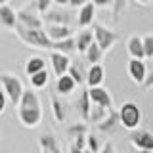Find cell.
<instances>
[{
	"instance_id": "6da1fadb",
	"label": "cell",
	"mask_w": 153,
	"mask_h": 153,
	"mask_svg": "<svg viewBox=\"0 0 153 153\" xmlns=\"http://www.w3.org/2000/svg\"><path fill=\"white\" fill-rule=\"evenodd\" d=\"M17 111V119L25 128H36L42 121V105H40V98L35 92V88H27L23 92L19 103L16 105Z\"/></svg>"
},
{
	"instance_id": "7a4b0ae2",
	"label": "cell",
	"mask_w": 153,
	"mask_h": 153,
	"mask_svg": "<svg viewBox=\"0 0 153 153\" xmlns=\"http://www.w3.org/2000/svg\"><path fill=\"white\" fill-rule=\"evenodd\" d=\"M16 33L19 36V40L23 44L31 46V48H38V50H54V40H50V36L46 35L44 27L42 29H27L23 25L16 27Z\"/></svg>"
},
{
	"instance_id": "3957f363",
	"label": "cell",
	"mask_w": 153,
	"mask_h": 153,
	"mask_svg": "<svg viewBox=\"0 0 153 153\" xmlns=\"http://www.w3.org/2000/svg\"><path fill=\"white\" fill-rule=\"evenodd\" d=\"M119 121L126 130H136L142 123V111L134 102H124L119 109Z\"/></svg>"
},
{
	"instance_id": "277c9868",
	"label": "cell",
	"mask_w": 153,
	"mask_h": 153,
	"mask_svg": "<svg viewBox=\"0 0 153 153\" xmlns=\"http://www.w3.org/2000/svg\"><path fill=\"white\" fill-rule=\"evenodd\" d=\"M0 84H2V90L6 92L8 100L13 105H17L19 100H21V96H23V92H25L21 79H17L16 75H2L0 76Z\"/></svg>"
},
{
	"instance_id": "5b68a950",
	"label": "cell",
	"mask_w": 153,
	"mask_h": 153,
	"mask_svg": "<svg viewBox=\"0 0 153 153\" xmlns=\"http://www.w3.org/2000/svg\"><path fill=\"white\" fill-rule=\"evenodd\" d=\"M92 33H94V42L103 50V54H105L107 50H111V48L115 46V42L119 40V33H117V31L107 29V27L100 25V23L92 25Z\"/></svg>"
},
{
	"instance_id": "8992f818",
	"label": "cell",
	"mask_w": 153,
	"mask_h": 153,
	"mask_svg": "<svg viewBox=\"0 0 153 153\" xmlns=\"http://www.w3.org/2000/svg\"><path fill=\"white\" fill-rule=\"evenodd\" d=\"M17 23L23 25V27H27V29H42V27H44L42 13L38 12L33 4H29V6L21 8L17 12Z\"/></svg>"
},
{
	"instance_id": "52a82bcc",
	"label": "cell",
	"mask_w": 153,
	"mask_h": 153,
	"mask_svg": "<svg viewBox=\"0 0 153 153\" xmlns=\"http://www.w3.org/2000/svg\"><path fill=\"white\" fill-rule=\"evenodd\" d=\"M128 140L136 149H147L153 151V134L149 130H143V128H136V130H130L128 134Z\"/></svg>"
},
{
	"instance_id": "ba28073f",
	"label": "cell",
	"mask_w": 153,
	"mask_h": 153,
	"mask_svg": "<svg viewBox=\"0 0 153 153\" xmlns=\"http://www.w3.org/2000/svg\"><path fill=\"white\" fill-rule=\"evenodd\" d=\"M42 19L44 23H56V25H71L73 21V13L63 10V6L57 8H50L46 13H42Z\"/></svg>"
},
{
	"instance_id": "9c48e42d",
	"label": "cell",
	"mask_w": 153,
	"mask_h": 153,
	"mask_svg": "<svg viewBox=\"0 0 153 153\" xmlns=\"http://www.w3.org/2000/svg\"><path fill=\"white\" fill-rule=\"evenodd\" d=\"M50 63H52V71H54V75L61 76V75H67V71H69L71 57L67 54H61V52L52 50L50 52Z\"/></svg>"
},
{
	"instance_id": "30bf717a",
	"label": "cell",
	"mask_w": 153,
	"mask_h": 153,
	"mask_svg": "<svg viewBox=\"0 0 153 153\" xmlns=\"http://www.w3.org/2000/svg\"><path fill=\"white\" fill-rule=\"evenodd\" d=\"M126 71H128V76H130L136 84L146 82L147 67L143 63V59H134V57H130V59H128V65H126Z\"/></svg>"
},
{
	"instance_id": "8fae6325",
	"label": "cell",
	"mask_w": 153,
	"mask_h": 153,
	"mask_svg": "<svg viewBox=\"0 0 153 153\" xmlns=\"http://www.w3.org/2000/svg\"><path fill=\"white\" fill-rule=\"evenodd\" d=\"M88 96H90V102L96 105H102L105 109H113V98L111 94L107 92L102 86H94V88H88Z\"/></svg>"
},
{
	"instance_id": "7c38bea8",
	"label": "cell",
	"mask_w": 153,
	"mask_h": 153,
	"mask_svg": "<svg viewBox=\"0 0 153 153\" xmlns=\"http://www.w3.org/2000/svg\"><path fill=\"white\" fill-rule=\"evenodd\" d=\"M44 31L46 35L50 36V40H63V38L73 36V31H71L69 25H56V23H44Z\"/></svg>"
},
{
	"instance_id": "4fadbf2b",
	"label": "cell",
	"mask_w": 153,
	"mask_h": 153,
	"mask_svg": "<svg viewBox=\"0 0 153 153\" xmlns=\"http://www.w3.org/2000/svg\"><path fill=\"white\" fill-rule=\"evenodd\" d=\"M105 80V69L102 63L90 65V69L86 71V84L88 88H94V86H102Z\"/></svg>"
},
{
	"instance_id": "5bb4252c",
	"label": "cell",
	"mask_w": 153,
	"mask_h": 153,
	"mask_svg": "<svg viewBox=\"0 0 153 153\" xmlns=\"http://www.w3.org/2000/svg\"><path fill=\"white\" fill-rule=\"evenodd\" d=\"M96 19V6L92 2H86L84 6L79 8V16H76V23L80 25V29H86L88 25H92Z\"/></svg>"
},
{
	"instance_id": "9a60e30c",
	"label": "cell",
	"mask_w": 153,
	"mask_h": 153,
	"mask_svg": "<svg viewBox=\"0 0 153 153\" xmlns=\"http://www.w3.org/2000/svg\"><path fill=\"white\" fill-rule=\"evenodd\" d=\"M0 25L10 31H16L17 27V12L13 8H10L8 4L0 6Z\"/></svg>"
},
{
	"instance_id": "2e32d148",
	"label": "cell",
	"mask_w": 153,
	"mask_h": 153,
	"mask_svg": "<svg viewBox=\"0 0 153 153\" xmlns=\"http://www.w3.org/2000/svg\"><path fill=\"white\" fill-rule=\"evenodd\" d=\"M126 50H128V56L134 57V59H146V52H143V40H142V36L132 35L126 40Z\"/></svg>"
},
{
	"instance_id": "e0dca14e",
	"label": "cell",
	"mask_w": 153,
	"mask_h": 153,
	"mask_svg": "<svg viewBox=\"0 0 153 153\" xmlns=\"http://www.w3.org/2000/svg\"><path fill=\"white\" fill-rule=\"evenodd\" d=\"M94 42V33L90 29H80L79 33L75 35V44H76V52L84 54L88 50V46Z\"/></svg>"
},
{
	"instance_id": "ac0fdd59",
	"label": "cell",
	"mask_w": 153,
	"mask_h": 153,
	"mask_svg": "<svg viewBox=\"0 0 153 153\" xmlns=\"http://www.w3.org/2000/svg\"><path fill=\"white\" fill-rule=\"evenodd\" d=\"M38 146H40L42 153H61L59 142H57L56 136H52V134H42V136L38 138Z\"/></svg>"
},
{
	"instance_id": "d6986e66",
	"label": "cell",
	"mask_w": 153,
	"mask_h": 153,
	"mask_svg": "<svg viewBox=\"0 0 153 153\" xmlns=\"http://www.w3.org/2000/svg\"><path fill=\"white\" fill-rule=\"evenodd\" d=\"M119 124H121V121H119V111L111 109V111L107 113V117H105L100 124H96V126H98V130H100V132L109 134V132H113L115 128L119 126Z\"/></svg>"
},
{
	"instance_id": "ffe728a7",
	"label": "cell",
	"mask_w": 153,
	"mask_h": 153,
	"mask_svg": "<svg viewBox=\"0 0 153 153\" xmlns=\"http://www.w3.org/2000/svg\"><path fill=\"white\" fill-rule=\"evenodd\" d=\"M76 88V82L73 79H71L69 75H61V76H57V84H56V90H57V94H61V96H69V94H73V90Z\"/></svg>"
},
{
	"instance_id": "44dd1931",
	"label": "cell",
	"mask_w": 153,
	"mask_h": 153,
	"mask_svg": "<svg viewBox=\"0 0 153 153\" xmlns=\"http://www.w3.org/2000/svg\"><path fill=\"white\" fill-rule=\"evenodd\" d=\"M44 69H46V59H44V57H40V56L29 57L27 63H25V73H27L29 76L35 75V73H38V71H44Z\"/></svg>"
},
{
	"instance_id": "7402d4cb",
	"label": "cell",
	"mask_w": 153,
	"mask_h": 153,
	"mask_svg": "<svg viewBox=\"0 0 153 153\" xmlns=\"http://www.w3.org/2000/svg\"><path fill=\"white\" fill-rule=\"evenodd\" d=\"M90 107H92V102H90V96H88V88H84L79 98V111H80V119L82 121H88Z\"/></svg>"
},
{
	"instance_id": "603a6c76",
	"label": "cell",
	"mask_w": 153,
	"mask_h": 153,
	"mask_svg": "<svg viewBox=\"0 0 153 153\" xmlns=\"http://www.w3.org/2000/svg\"><path fill=\"white\" fill-rule=\"evenodd\" d=\"M54 50H56V52H61V54L71 56L73 52H76L75 36H69V38H63V40H57V42H54Z\"/></svg>"
},
{
	"instance_id": "cb8c5ba5",
	"label": "cell",
	"mask_w": 153,
	"mask_h": 153,
	"mask_svg": "<svg viewBox=\"0 0 153 153\" xmlns=\"http://www.w3.org/2000/svg\"><path fill=\"white\" fill-rule=\"evenodd\" d=\"M86 54V61H88L90 65H96V63H100L102 61V57H103V50L100 48L96 42H92V44L88 46V50L84 52Z\"/></svg>"
},
{
	"instance_id": "d4e9b609",
	"label": "cell",
	"mask_w": 153,
	"mask_h": 153,
	"mask_svg": "<svg viewBox=\"0 0 153 153\" xmlns=\"http://www.w3.org/2000/svg\"><path fill=\"white\" fill-rule=\"evenodd\" d=\"M109 111H111V109H105V107H102V105L92 103V107H90V115H88V121L94 123V124H100L105 117H107Z\"/></svg>"
},
{
	"instance_id": "484cf974",
	"label": "cell",
	"mask_w": 153,
	"mask_h": 153,
	"mask_svg": "<svg viewBox=\"0 0 153 153\" xmlns=\"http://www.w3.org/2000/svg\"><path fill=\"white\" fill-rule=\"evenodd\" d=\"M52 111H54L56 123H59V124L65 123V107H63V102H61L56 94L52 96Z\"/></svg>"
},
{
	"instance_id": "4316f807",
	"label": "cell",
	"mask_w": 153,
	"mask_h": 153,
	"mask_svg": "<svg viewBox=\"0 0 153 153\" xmlns=\"http://www.w3.org/2000/svg\"><path fill=\"white\" fill-rule=\"evenodd\" d=\"M48 79H50V75H48V71H38V73L35 75H31L29 76V80H31V86L35 90H40V88H46V84H48Z\"/></svg>"
},
{
	"instance_id": "83f0119b",
	"label": "cell",
	"mask_w": 153,
	"mask_h": 153,
	"mask_svg": "<svg viewBox=\"0 0 153 153\" xmlns=\"http://www.w3.org/2000/svg\"><path fill=\"white\" fill-rule=\"evenodd\" d=\"M67 75H69L71 79L76 82V86H82V82L86 80V76L82 75V69H80V65H76V63H71L69 71H67Z\"/></svg>"
},
{
	"instance_id": "f1b7e54d",
	"label": "cell",
	"mask_w": 153,
	"mask_h": 153,
	"mask_svg": "<svg viewBox=\"0 0 153 153\" xmlns=\"http://www.w3.org/2000/svg\"><path fill=\"white\" fill-rule=\"evenodd\" d=\"M126 4H128V0H113L111 12H113V19H115V21H119V19H121L123 12L126 10Z\"/></svg>"
},
{
	"instance_id": "f546056e",
	"label": "cell",
	"mask_w": 153,
	"mask_h": 153,
	"mask_svg": "<svg viewBox=\"0 0 153 153\" xmlns=\"http://www.w3.org/2000/svg\"><path fill=\"white\" fill-rule=\"evenodd\" d=\"M84 132H86V124H84V123H76V124H71V126L67 128V134H69L71 138L82 136Z\"/></svg>"
},
{
	"instance_id": "4dcf8cb0",
	"label": "cell",
	"mask_w": 153,
	"mask_h": 153,
	"mask_svg": "<svg viewBox=\"0 0 153 153\" xmlns=\"http://www.w3.org/2000/svg\"><path fill=\"white\" fill-rule=\"evenodd\" d=\"M86 149H90L92 153H100V149H102V147H100V140L94 134H88V136H86Z\"/></svg>"
},
{
	"instance_id": "1f68e13d",
	"label": "cell",
	"mask_w": 153,
	"mask_h": 153,
	"mask_svg": "<svg viewBox=\"0 0 153 153\" xmlns=\"http://www.w3.org/2000/svg\"><path fill=\"white\" fill-rule=\"evenodd\" d=\"M142 40H143V52H146V57L151 59L153 57V35L142 36Z\"/></svg>"
},
{
	"instance_id": "d6a6232c",
	"label": "cell",
	"mask_w": 153,
	"mask_h": 153,
	"mask_svg": "<svg viewBox=\"0 0 153 153\" xmlns=\"http://www.w3.org/2000/svg\"><path fill=\"white\" fill-rule=\"evenodd\" d=\"M31 4H33V6H35L40 13H46L48 10L52 8V0H33Z\"/></svg>"
},
{
	"instance_id": "836d02e7",
	"label": "cell",
	"mask_w": 153,
	"mask_h": 153,
	"mask_svg": "<svg viewBox=\"0 0 153 153\" xmlns=\"http://www.w3.org/2000/svg\"><path fill=\"white\" fill-rule=\"evenodd\" d=\"M96 8H111L113 6V0H90Z\"/></svg>"
},
{
	"instance_id": "e575fe53",
	"label": "cell",
	"mask_w": 153,
	"mask_h": 153,
	"mask_svg": "<svg viewBox=\"0 0 153 153\" xmlns=\"http://www.w3.org/2000/svg\"><path fill=\"white\" fill-rule=\"evenodd\" d=\"M6 103H8V96H6V92H4L2 88H0V115L6 111Z\"/></svg>"
},
{
	"instance_id": "d590c367",
	"label": "cell",
	"mask_w": 153,
	"mask_h": 153,
	"mask_svg": "<svg viewBox=\"0 0 153 153\" xmlns=\"http://www.w3.org/2000/svg\"><path fill=\"white\" fill-rule=\"evenodd\" d=\"M143 88H153V69L147 71V76H146V82H143Z\"/></svg>"
},
{
	"instance_id": "8d00e7d4",
	"label": "cell",
	"mask_w": 153,
	"mask_h": 153,
	"mask_svg": "<svg viewBox=\"0 0 153 153\" xmlns=\"http://www.w3.org/2000/svg\"><path fill=\"white\" fill-rule=\"evenodd\" d=\"M100 153H115V146H113L111 142H105L103 147L100 149Z\"/></svg>"
},
{
	"instance_id": "74e56055",
	"label": "cell",
	"mask_w": 153,
	"mask_h": 153,
	"mask_svg": "<svg viewBox=\"0 0 153 153\" xmlns=\"http://www.w3.org/2000/svg\"><path fill=\"white\" fill-rule=\"evenodd\" d=\"M86 2H90V0H69V6L71 8H80V6H84Z\"/></svg>"
},
{
	"instance_id": "f35d334b",
	"label": "cell",
	"mask_w": 153,
	"mask_h": 153,
	"mask_svg": "<svg viewBox=\"0 0 153 153\" xmlns=\"http://www.w3.org/2000/svg\"><path fill=\"white\" fill-rule=\"evenodd\" d=\"M56 6H69V0H52Z\"/></svg>"
},
{
	"instance_id": "ab89813d",
	"label": "cell",
	"mask_w": 153,
	"mask_h": 153,
	"mask_svg": "<svg viewBox=\"0 0 153 153\" xmlns=\"http://www.w3.org/2000/svg\"><path fill=\"white\" fill-rule=\"evenodd\" d=\"M69 153H82V149H80V147H76L75 143H71V147H69Z\"/></svg>"
},
{
	"instance_id": "60d3db41",
	"label": "cell",
	"mask_w": 153,
	"mask_h": 153,
	"mask_svg": "<svg viewBox=\"0 0 153 153\" xmlns=\"http://www.w3.org/2000/svg\"><path fill=\"white\" fill-rule=\"evenodd\" d=\"M132 153H153V151H147V149H136V147H134Z\"/></svg>"
},
{
	"instance_id": "b9f144b4",
	"label": "cell",
	"mask_w": 153,
	"mask_h": 153,
	"mask_svg": "<svg viewBox=\"0 0 153 153\" xmlns=\"http://www.w3.org/2000/svg\"><path fill=\"white\" fill-rule=\"evenodd\" d=\"M136 2H138V4H149L151 0H136Z\"/></svg>"
},
{
	"instance_id": "7bdbcfd3",
	"label": "cell",
	"mask_w": 153,
	"mask_h": 153,
	"mask_svg": "<svg viewBox=\"0 0 153 153\" xmlns=\"http://www.w3.org/2000/svg\"><path fill=\"white\" fill-rule=\"evenodd\" d=\"M10 0H0V6H4V4H8Z\"/></svg>"
},
{
	"instance_id": "ee69618b",
	"label": "cell",
	"mask_w": 153,
	"mask_h": 153,
	"mask_svg": "<svg viewBox=\"0 0 153 153\" xmlns=\"http://www.w3.org/2000/svg\"><path fill=\"white\" fill-rule=\"evenodd\" d=\"M82 153H92V151H90V149H82Z\"/></svg>"
},
{
	"instance_id": "f6af8a7d",
	"label": "cell",
	"mask_w": 153,
	"mask_h": 153,
	"mask_svg": "<svg viewBox=\"0 0 153 153\" xmlns=\"http://www.w3.org/2000/svg\"><path fill=\"white\" fill-rule=\"evenodd\" d=\"M0 140H2V136H0Z\"/></svg>"
}]
</instances>
